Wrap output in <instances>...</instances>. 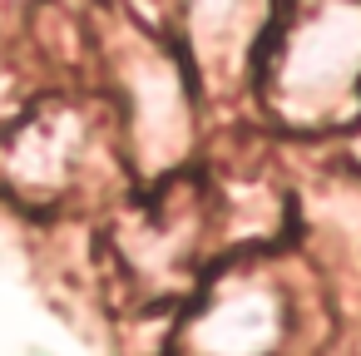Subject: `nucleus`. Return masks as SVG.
<instances>
[{"instance_id":"1","label":"nucleus","mask_w":361,"mask_h":356,"mask_svg":"<svg viewBox=\"0 0 361 356\" xmlns=\"http://www.w3.org/2000/svg\"><path fill=\"white\" fill-rule=\"evenodd\" d=\"M356 75H361V11L356 6H331L292 30L282 90L312 119L326 114L341 94H351Z\"/></svg>"},{"instance_id":"2","label":"nucleus","mask_w":361,"mask_h":356,"mask_svg":"<svg viewBox=\"0 0 361 356\" xmlns=\"http://www.w3.org/2000/svg\"><path fill=\"white\" fill-rule=\"evenodd\" d=\"M282 336L277 321V302L262 287H243V292H218L208 302V356H267Z\"/></svg>"}]
</instances>
